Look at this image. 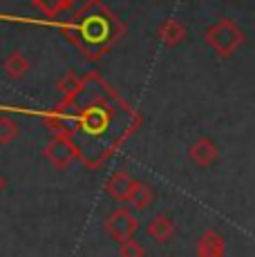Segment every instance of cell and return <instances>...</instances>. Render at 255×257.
<instances>
[{"mask_svg": "<svg viewBox=\"0 0 255 257\" xmlns=\"http://www.w3.org/2000/svg\"><path fill=\"white\" fill-rule=\"evenodd\" d=\"M119 255L121 257H146V250H144V246H141L139 241L135 239V237H130V239L121 241Z\"/></svg>", "mask_w": 255, "mask_h": 257, "instance_id": "obj_16", "label": "cell"}, {"mask_svg": "<svg viewBox=\"0 0 255 257\" xmlns=\"http://www.w3.org/2000/svg\"><path fill=\"white\" fill-rule=\"evenodd\" d=\"M78 83H81V76H78L76 72H72V70H70V72H65L61 78H58V83H56V90L61 92L63 96H70V94H72V92H74L76 87H78Z\"/></svg>", "mask_w": 255, "mask_h": 257, "instance_id": "obj_15", "label": "cell"}, {"mask_svg": "<svg viewBox=\"0 0 255 257\" xmlns=\"http://www.w3.org/2000/svg\"><path fill=\"white\" fill-rule=\"evenodd\" d=\"M132 186H135V179H132L130 175H128L125 170H116L112 172L110 177H107L105 181V195L112 197L114 201H121V204H125L128 195H130Z\"/></svg>", "mask_w": 255, "mask_h": 257, "instance_id": "obj_8", "label": "cell"}, {"mask_svg": "<svg viewBox=\"0 0 255 257\" xmlns=\"http://www.w3.org/2000/svg\"><path fill=\"white\" fill-rule=\"evenodd\" d=\"M226 253V241L217 230H204L197 239V257H224Z\"/></svg>", "mask_w": 255, "mask_h": 257, "instance_id": "obj_9", "label": "cell"}, {"mask_svg": "<svg viewBox=\"0 0 255 257\" xmlns=\"http://www.w3.org/2000/svg\"><path fill=\"white\" fill-rule=\"evenodd\" d=\"M204 41L219 58H230L246 43V34H244V29L235 21H230V18H219L217 23H213L204 32Z\"/></svg>", "mask_w": 255, "mask_h": 257, "instance_id": "obj_3", "label": "cell"}, {"mask_svg": "<svg viewBox=\"0 0 255 257\" xmlns=\"http://www.w3.org/2000/svg\"><path fill=\"white\" fill-rule=\"evenodd\" d=\"M43 155H45V159L50 161L54 168H58V170H65V168H70L74 161H78V152H76L74 143L63 135H54V139L43 148Z\"/></svg>", "mask_w": 255, "mask_h": 257, "instance_id": "obj_5", "label": "cell"}, {"mask_svg": "<svg viewBox=\"0 0 255 257\" xmlns=\"http://www.w3.org/2000/svg\"><path fill=\"white\" fill-rule=\"evenodd\" d=\"M186 36H188V29H186V25L179 21V18H168V21H164L159 25V29H157V38L161 41V45L164 47H177L181 43L186 41Z\"/></svg>", "mask_w": 255, "mask_h": 257, "instance_id": "obj_7", "label": "cell"}, {"mask_svg": "<svg viewBox=\"0 0 255 257\" xmlns=\"http://www.w3.org/2000/svg\"><path fill=\"white\" fill-rule=\"evenodd\" d=\"M3 186H5V179H3V177H0V190H3Z\"/></svg>", "mask_w": 255, "mask_h": 257, "instance_id": "obj_17", "label": "cell"}, {"mask_svg": "<svg viewBox=\"0 0 255 257\" xmlns=\"http://www.w3.org/2000/svg\"><path fill=\"white\" fill-rule=\"evenodd\" d=\"M18 132H21V125H18L12 116L0 114V146L12 143L18 137Z\"/></svg>", "mask_w": 255, "mask_h": 257, "instance_id": "obj_14", "label": "cell"}, {"mask_svg": "<svg viewBox=\"0 0 255 257\" xmlns=\"http://www.w3.org/2000/svg\"><path fill=\"white\" fill-rule=\"evenodd\" d=\"M29 58L25 56L23 52H12L7 58H5V63H3V70H5V74H7L9 78H23V76H27V72H29Z\"/></svg>", "mask_w": 255, "mask_h": 257, "instance_id": "obj_12", "label": "cell"}, {"mask_svg": "<svg viewBox=\"0 0 255 257\" xmlns=\"http://www.w3.org/2000/svg\"><path fill=\"white\" fill-rule=\"evenodd\" d=\"M125 201L130 204V208L137 210V212L148 210L155 201V190L148 184H144V181H135V186H132V190H130V195H128Z\"/></svg>", "mask_w": 255, "mask_h": 257, "instance_id": "obj_11", "label": "cell"}, {"mask_svg": "<svg viewBox=\"0 0 255 257\" xmlns=\"http://www.w3.org/2000/svg\"><path fill=\"white\" fill-rule=\"evenodd\" d=\"M219 148L210 137H199L197 141H193L188 146V159L199 168H208L217 161Z\"/></svg>", "mask_w": 255, "mask_h": 257, "instance_id": "obj_6", "label": "cell"}, {"mask_svg": "<svg viewBox=\"0 0 255 257\" xmlns=\"http://www.w3.org/2000/svg\"><path fill=\"white\" fill-rule=\"evenodd\" d=\"M139 226H141L139 217L135 215V210L125 208V206H121V208H116L114 212H110L105 217V233L114 241H119V244L130 239V237H135Z\"/></svg>", "mask_w": 255, "mask_h": 257, "instance_id": "obj_4", "label": "cell"}, {"mask_svg": "<svg viewBox=\"0 0 255 257\" xmlns=\"http://www.w3.org/2000/svg\"><path fill=\"white\" fill-rule=\"evenodd\" d=\"M29 3H32L45 18H56V16H61L63 12L74 7L78 0H29Z\"/></svg>", "mask_w": 255, "mask_h": 257, "instance_id": "obj_13", "label": "cell"}, {"mask_svg": "<svg viewBox=\"0 0 255 257\" xmlns=\"http://www.w3.org/2000/svg\"><path fill=\"white\" fill-rule=\"evenodd\" d=\"M43 121L52 135L74 143L87 170H99L139 130L141 114L99 72H85L76 90L47 110Z\"/></svg>", "mask_w": 255, "mask_h": 257, "instance_id": "obj_1", "label": "cell"}, {"mask_svg": "<svg viewBox=\"0 0 255 257\" xmlns=\"http://www.w3.org/2000/svg\"><path fill=\"white\" fill-rule=\"evenodd\" d=\"M61 34L85 56V61H101L123 38L125 25L103 0H87L70 21L58 25Z\"/></svg>", "mask_w": 255, "mask_h": 257, "instance_id": "obj_2", "label": "cell"}, {"mask_svg": "<svg viewBox=\"0 0 255 257\" xmlns=\"http://www.w3.org/2000/svg\"><path fill=\"white\" fill-rule=\"evenodd\" d=\"M146 230H148V235L153 237L157 244H166V241H170L175 237V221L170 219L168 215L159 212V215H155L153 219L148 221Z\"/></svg>", "mask_w": 255, "mask_h": 257, "instance_id": "obj_10", "label": "cell"}]
</instances>
